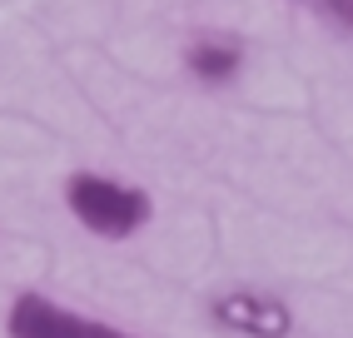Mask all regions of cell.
I'll return each mask as SVG.
<instances>
[{
	"instance_id": "277c9868",
	"label": "cell",
	"mask_w": 353,
	"mask_h": 338,
	"mask_svg": "<svg viewBox=\"0 0 353 338\" xmlns=\"http://www.w3.org/2000/svg\"><path fill=\"white\" fill-rule=\"evenodd\" d=\"M184 65H190V75H199L209 85H224V80L239 75L244 45L229 40V35H199V40H190V50H184Z\"/></svg>"
},
{
	"instance_id": "6da1fadb",
	"label": "cell",
	"mask_w": 353,
	"mask_h": 338,
	"mask_svg": "<svg viewBox=\"0 0 353 338\" xmlns=\"http://www.w3.org/2000/svg\"><path fill=\"white\" fill-rule=\"evenodd\" d=\"M70 214L100 239H125L150 219V195L134 184H114L105 175H75L65 184Z\"/></svg>"
},
{
	"instance_id": "5b68a950",
	"label": "cell",
	"mask_w": 353,
	"mask_h": 338,
	"mask_svg": "<svg viewBox=\"0 0 353 338\" xmlns=\"http://www.w3.org/2000/svg\"><path fill=\"white\" fill-rule=\"evenodd\" d=\"M314 15H323L334 30H343V35H353V0H303Z\"/></svg>"
},
{
	"instance_id": "3957f363",
	"label": "cell",
	"mask_w": 353,
	"mask_h": 338,
	"mask_svg": "<svg viewBox=\"0 0 353 338\" xmlns=\"http://www.w3.org/2000/svg\"><path fill=\"white\" fill-rule=\"evenodd\" d=\"M214 324H224L234 333H249V338H284L294 328V319H289L284 304H274L264 294H244V288L214 299Z\"/></svg>"
},
{
	"instance_id": "7a4b0ae2",
	"label": "cell",
	"mask_w": 353,
	"mask_h": 338,
	"mask_svg": "<svg viewBox=\"0 0 353 338\" xmlns=\"http://www.w3.org/2000/svg\"><path fill=\"white\" fill-rule=\"evenodd\" d=\"M6 328H10V338H130V333L110 328V324L80 319V313H70L50 299H40V294H20Z\"/></svg>"
}]
</instances>
